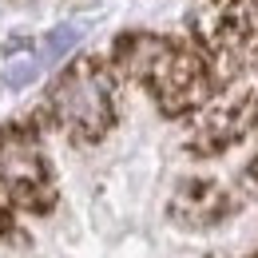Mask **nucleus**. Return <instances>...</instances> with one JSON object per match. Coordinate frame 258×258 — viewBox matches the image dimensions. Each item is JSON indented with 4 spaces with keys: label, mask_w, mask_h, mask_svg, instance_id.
Instances as JSON below:
<instances>
[{
    "label": "nucleus",
    "mask_w": 258,
    "mask_h": 258,
    "mask_svg": "<svg viewBox=\"0 0 258 258\" xmlns=\"http://www.w3.org/2000/svg\"><path fill=\"white\" fill-rule=\"evenodd\" d=\"M48 107L56 115V123L76 135V139H99L111 127L115 115V96H111V80L96 64H80L64 72L48 96Z\"/></svg>",
    "instance_id": "nucleus-1"
},
{
    "label": "nucleus",
    "mask_w": 258,
    "mask_h": 258,
    "mask_svg": "<svg viewBox=\"0 0 258 258\" xmlns=\"http://www.w3.org/2000/svg\"><path fill=\"white\" fill-rule=\"evenodd\" d=\"M0 187L24 207H48V163L28 127H4L0 131Z\"/></svg>",
    "instance_id": "nucleus-2"
},
{
    "label": "nucleus",
    "mask_w": 258,
    "mask_h": 258,
    "mask_svg": "<svg viewBox=\"0 0 258 258\" xmlns=\"http://www.w3.org/2000/svg\"><path fill=\"white\" fill-rule=\"evenodd\" d=\"M179 215H187L191 223H207V219H215V215H223V195L215 183H187L183 195H179Z\"/></svg>",
    "instance_id": "nucleus-3"
},
{
    "label": "nucleus",
    "mask_w": 258,
    "mask_h": 258,
    "mask_svg": "<svg viewBox=\"0 0 258 258\" xmlns=\"http://www.w3.org/2000/svg\"><path fill=\"white\" fill-rule=\"evenodd\" d=\"M80 40H84V28H80V24H56L52 32L44 36V64H60Z\"/></svg>",
    "instance_id": "nucleus-4"
},
{
    "label": "nucleus",
    "mask_w": 258,
    "mask_h": 258,
    "mask_svg": "<svg viewBox=\"0 0 258 258\" xmlns=\"http://www.w3.org/2000/svg\"><path fill=\"white\" fill-rule=\"evenodd\" d=\"M36 72H40V60H32V56L8 60V68H4V84H8V88H28V84L36 80Z\"/></svg>",
    "instance_id": "nucleus-5"
}]
</instances>
